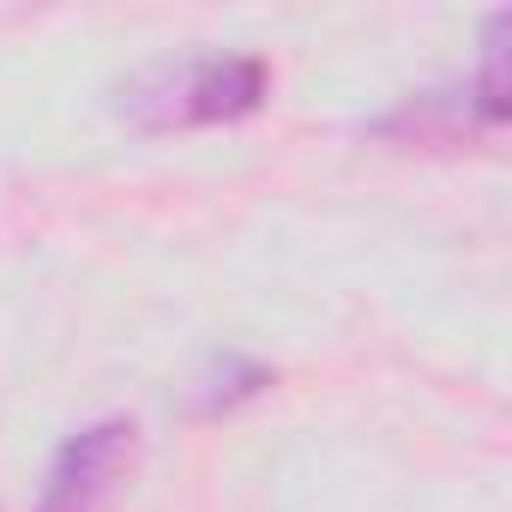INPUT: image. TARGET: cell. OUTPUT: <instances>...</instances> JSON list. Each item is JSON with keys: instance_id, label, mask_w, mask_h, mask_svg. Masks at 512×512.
<instances>
[{"instance_id": "obj_1", "label": "cell", "mask_w": 512, "mask_h": 512, "mask_svg": "<svg viewBox=\"0 0 512 512\" xmlns=\"http://www.w3.org/2000/svg\"><path fill=\"white\" fill-rule=\"evenodd\" d=\"M266 61L260 55H199L181 67L151 73L133 91V109L145 127H205V121H241L266 103Z\"/></svg>"}, {"instance_id": "obj_2", "label": "cell", "mask_w": 512, "mask_h": 512, "mask_svg": "<svg viewBox=\"0 0 512 512\" xmlns=\"http://www.w3.org/2000/svg\"><path fill=\"white\" fill-rule=\"evenodd\" d=\"M133 434L139 428L127 416H103V422L79 428L55 452V464H49V482H43L37 512H103L115 500L127 464H133V446H139Z\"/></svg>"}]
</instances>
